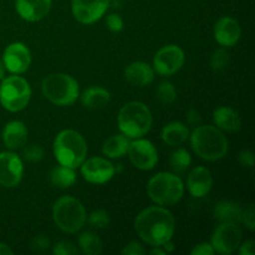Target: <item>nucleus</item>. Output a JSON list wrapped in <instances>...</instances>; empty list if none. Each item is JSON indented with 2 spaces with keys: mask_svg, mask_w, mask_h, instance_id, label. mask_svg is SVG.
I'll return each mask as SVG.
<instances>
[{
  "mask_svg": "<svg viewBox=\"0 0 255 255\" xmlns=\"http://www.w3.org/2000/svg\"><path fill=\"white\" fill-rule=\"evenodd\" d=\"M134 229L144 243L151 247H162L173 238L176 221L168 209L149 207L137 216Z\"/></svg>",
  "mask_w": 255,
  "mask_h": 255,
  "instance_id": "obj_1",
  "label": "nucleus"
},
{
  "mask_svg": "<svg viewBox=\"0 0 255 255\" xmlns=\"http://www.w3.org/2000/svg\"><path fill=\"white\" fill-rule=\"evenodd\" d=\"M191 144L197 156L206 161H218L228 152V139L217 127L209 125L194 129Z\"/></svg>",
  "mask_w": 255,
  "mask_h": 255,
  "instance_id": "obj_2",
  "label": "nucleus"
},
{
  "mask_svg": "<svg viewBox=\"0 0 255 255\" xmlns=\"http://www.w3.org/2000/svg\"><path fill=\"white\" fill-rule=\"evenodd\" d=\"M54 154L61 166L77 168L86 159V141L79 132L64 129L55 138Z\"/></svg>",
  "mask_w": 255,
  "mask_h": 255,
  "instance_id": "obj_3",
  "label": "nucleus"
},
{
  "mask_svg": "<svg viewBox=\"0 0 255 255\" xmlns=\"http://www.w3.org/2000/svg\"><path fill=\"white\" fill-rule=\"evenodd\" d=\"M119 128L128 138H141L152 126V114L148 107L138 101L125 105L119 114Z\"/></svg>",
  "mask_w": 255,
  "mask_h": 255,
  "instance_id": "obj_4",
  "label": "nucleus"
},
{
  "mask_svg": "<svg viewBox=\"0 0 255 255\" xmlns=\"http://www.w3.org/2000/svg\"><path fill=\"white\" fill-rule=\"evenodd\" d=\"M147 193L158 206H173L183 197V182L176 174L159 172L149 179L147 184Z\"/></svg>",
  "mask_w": 255,
  "mask_h": 255,
  "instance_id": "obj_5",
  "label": "nucleus"
},
{
  "mask_svg": "<svg viewBox=\"0 0 255 255\" xmlns=\"http://www.w3.org/2000/svg\"><path fill=\"white\" fill-rule=\"evenodd\" d=\"M52 218L57 228L69 234L79 232L86 222V211L79 199L64 196L55 202Z\"/></svg>",
  "mask_w": 255,
  "mask_h": 255,
  "instance_id": "obj_6",
  "label": "nucleus"
},
{
  "mask_svg": "<svg viewBox=\"0 0 255 255\" xmlns=\"http://www.w3.org/2000/svg\"><path fill=\"white\" fill-rule=\"evenodd\" d=\"M44 96L56 106H70L80 95L79 84L67 74H51L42 81Z\"/></svg>",
  "mask_w": 255,
  "mask_h": 255,
  "instance_id": "obj_7",
  "label": "nucleus"
},
{
  "mask_svg": "<svg viewBox=\"0 0 255 255\" xmlns=\"http://www.w3.org/2000/svg\"><path fill=\"white\" fill-rule=\"evenodd\" d=\"M31 97L29 82L20 76L2 79L0 85V104L10 112L21 111L27 106Z\"/></svg>",
  "mask_w": 255,
  "mask_h": 255,
  "instance_id": "obj_8",
  "label": "nucleus"
},
{
  "mask_svg": "<svg viewBox=\"0 0 255 255\" xmlns=\"http://www.w3.org/2000/svg\"><path fill=\"white\" fill-rule=\"evenodd\" d=\"M184 52L177 45H167L158 50L153 59V70L161 76H171L182 69Z\"/></svg>",
  "mask_w": 255,
  "mask_h": 255,
  "instance_id": "obj_9",
  "label": "nucleus"
},
{
  "mask_svg": "<svg viewBox=\"0 0 255 255\" xmlns=\"http://www.w3.org/2000/svg\"><path fill=\"white\" fill-rule=\"evenodd\" d=\"M242 231L237 223H222L212 236V248L221 254H231L241 246Z\"/></svg>",
  "mask_w": 255,
  "mask_h": 255,
  "instance_id": "obj_10",
  "label": "nucleus"
},
{
  "mask_svg": "<svg viewBox=\"0 0 255 255\" xmlns=\"http://www.w3.org/2000/svg\"><path fill=\"white\" fill-rule=\"evenodd\" d=\"M127 153H128L131 163L142 171H149L154 168L158 162V153H157L156 147L148 139H136L133 142H129Z\"/></svg>",
  "mask_w": 255,
  "mask_h": 255,
  "instance_id": "obj_11",
  "label": "nucleus"
},
{
  "mask_svg": "<svg viewBox=\"0 0 255 255\" xmlns=\"http://www.w3.org/2000/svg\"><path fill=\"white\" fill-rule=\"evenodd\" d=\"M110 6V0H72L71 9L75 19L81 24H94L101 19Z\"/></svg>",
  "mask_w": 255,
  "mask_h": 255,
  "instance_id": "obj_12",
  "label": "nucleus"
},
{
  "mask_svg": "<svg viewBox=\"0 0 255 255\" xmlns=\"http://www.w3.org/2000/svg\"><path fill=\"white\" fill-rule=\"evenodd\" d=\"M24 174L22 161L11 152L0 153V186L12 188L21 182Z\"/></svg>",
  "mask_w": 255,
  "mask_h": 255,
  "instance_id": "obj_13",
  "label": "nucleus"
},
{
  "mask_svg": "<svg viewBox=\"0 0 255 255\" xmlns=\"http://www.w3.org/2000/svg\"><path fill=\"white\" fill-rule=\"evenodd\" d=\"M2 64L11 74H22L31 64V54L22 42H12L2 54Z\"/></svg>",
  "mask_w": 255,
  "mask_h": 255,
  "instance_id": "obj_14",
  "label": "nucleus"
},
{
  "mask_svg": "<svg viewBox=\"0 0 255 255\" xmlns=\"http://www.w3.org/2000/svg\"><path fill=\"white\" fill-rule=\"evenodd\" d=\"M81 174L90 183L104 184L115 176V167L106 158L94 157L82 162Z\"/></svg>",
  "mask_w": 255,
  "mask_h": 255,
  "instance_id": "obj_15",
  "label": "nucleus"
},
{
  "mask_svg": "<svg viewBox=\"0 0 255 255\" xmlns=\"http://www.w3.org/2000/svg\"><path fill=\"white\" fill-rule=\"evenodd\" d=\"M242 35L239 22L231 16H223L214 25V39L222 46H234Z\"/></svg>",
  "mask_w": 255,
  "mask_h": 255,
  "instance_id": "obj_16",
  "label": "nucleus"
},
{
  "mask_svg": "<svg viewBox=\"0 0 255 255\" xmlns=\"http://www.w3.org/2000/svg\"><path fill=\"white\" fill-rule=\"evenodd\" d=\"M213 186V177L206 167H196L192 169L187 178L188 191L194 198H203L211 192Z\"/></svg>",
  "mask_w": 255,
  "mask_h": 255,
  "instance_id": "obj_17",
  "label": "nucleus"
},
{
  "mask_svg": "<svg viewBox=\"0 0 255 255\" xmlns=\"http://www.w3.org/2000/svg\"><path fill=\"white\" fill-rule=\"evenodd\" d=\"M15 7L17 14L26 21H39L49 14L51 0H16Z\"/></svg>",
  "mask_w": 255,
  "mask_h": 255,
  "instance_id": "obj_18",
  "label": "nucleus"
},
{
  "mask_svg": "<svg viewBox=\"0 0 255 255\" xmlns=\"http://www.w3.org/2000/svg\"><path fill=\"white\" fill-rule=\"evenodd\" d=\"M125 79L133 86L144 87L153 82L154 70L146 62H132L125 70Z\"/></svg>",
  "mask_w": 255,
  "mask_h": 255,
  "instance_id": "obj_19",
  "label": "nucleus"
},
{
  "mask_svg": "<svg viewBox=\"0 0 255 255\" xmlns=\"http://www.w3.org/2000/svg\"><path fill=\"white\" fill-rule=\"evenodd\" d=\"M2 141L10 149L21 148L27 142V128L22 122L11 121L2 129Z\"/></svg>",
  "mask_w": 255,
  "mask_h": 255,
  "instance_id": "obj_20",
  "label": "nucleus"
},
{
  "mask_svg": "<svg viewBox=\"0 0 255 255\" xmlns=\"http://www.w3.org/2000/svg\"><path fill=\"white\" fill-rule=\"evenodd\" d=\"M213 120L216 126L219 129H223L227 132H236L241 129L242 121L238 112L231 107L222 106L214 111Z\"/></svg>",
  "mask_w": 255,
  "mask_h": 255,
  "instance_id": "obj_21",
  "label": "nucleus"
},
{
  "mask_svg": "<svg viewBox=\"0 0 255 255\" xmlns=\"http://www.w3.org/2000/svg\"><path fill=\"white\" fill-rule=\"evenodd\" d=\"M111 100V95L104 87L92 86L85 90L81 95V102L85 107L92 110L104 109Z\"/></svg>",
  "mask_w": 255,
  "mask_h": 255,
  "instance_id": "obj_22",
  "label": "nucleus"
},
{
  "mask_svg": "<svg viewBox=\"0 0 255 255\" xmlns=\"http://www.w3.org/2000/svg\"><path fill=\"white\" fill-rule=\"evenodd\" d=\"M162 139L168 146H179L187 141L189 137V131L186 125L182 122H171L163 127L161 133Z\"/></svg>",
  "mask_w": 255,
  "mask_h": 255,
  "instance_id": "obj_23",
  "label": "nucleus"
},
{
  "mask_svg": "<svg viewBox=\"0 0 255 255\" xmlns=\"http://www.w3.org/2000/svg\"><path fill=\"white\" fill-rule=\"evenodd\" d=\"M129 138L125 134H115L104 142L102 153L109 158H121L128 151Z\"/></svg>",
  "mask_w": 255,
  "mask_h": 255,
  "instance_id": "obj_24",
  "label": "nucleus"
},
{
  "mask_svg": "<svg viewBox=\"0 0 255 255\" xmlns=\"http://www.w3.org/2000/svg\"><path fill=\"white\" fill-rule=\"evenodd\" d=\"M214 217L221 223H239L242 221V209L234 202L222 201L216 206Z\"/></svg>",
  "mask_w": 255,
  "mask_h": 255,
  "instance_id": "obj_25",
  "label": "nucleus"
},
{
  "mask_svg": "<svg viewBox=\"0 0 255 255\" xmlns=\"http://www.w3.org/2000/svg\"><path fill=\"white\" fill-rule=\"evenodd\" d=\"M50 182L57 188H69L76 182V173L74 168L60 164L59 167H55L50 173Z\"/></svg>",
  "mask_w": 255,
  "mask_h": 255,
  "instance_id": "obj_26",
  "label": "nucleus"
},
{
  "mask_svg": "<svg viewBox=\"0 0 255 255\" xmlns=\"http://www.w3.org/2000/svg\"><path fill=\"white\" fill-rule=\"evenodd\" d=\"M79 247L84 254L97 255L102 252V242L97 234L85 232L79 237Z\"/></svg>",
  "mask_w": 255,
  "mask_h": 255,
  "instance_id": "obj_27",
  "label": "nucleus"
},
{
  "mask_svg": "<svg viewBox=\"0 0 255 255\" xmlns=\"http://www.w3.org/2000/svg\"><path fill=\"white\" fill-rule=\"evenodd\" d=\"M169 163H171L172 169L174 172H177V173H183L191 166L192 157L188 153V151H186L183 148H179L171 154Z\"/></svg>",
  "mask_w": 255,
  "mask_h": 255,
  "instance_id": "obj_28",
  "label": "nucleus"
},
{
  "mask_svg": "<svg viewBox=\"0 0 255 255\" xmlns=\"http://www.w3.org/2000/svg\"><path fill=\"white\" fill-rule=\"evenodd\" d=\"M156 97L162 105H172L177 99V91L171 82L163 81L157 87Z\"/></svg>",
  "mask_w": 255,
  "mask_h": 255,
  "instance_id": "obj_29",
  "label": "nucleus"
},
{
  "mask_svg": "<svg viewBox=\"0 0 255 255\" xmlns=\"http://www.w3.org/2000/svg\"><path fill=\"white\" fill-rule=\"evenodd\" d=\"M229 64V54L226 49H218L211 57V67L214 71H223Z\"/></svg>",
  "mask_w": 255,
  "mask_h": 255,
  "instance_id": "obj_30",
  "label": "nucleus"
},
{
  "mask_svg": "<svg viewBox=\"0 0 255 255\" xmlns=\"http://www.w3.org/2000/svg\"><path fill=\"white\" fill-rule=\"evenodd\" d=\"M89 223L95 229H104L110 224V216L104 209L94 211L89 217Z\"/></svg>",
  "mask_w": 255,
  "mask_h": 255,
  "instance_id": "obj_31",
  "label": "nucleus"
},
{
  "mask_svg": "<svg viewBox=\"0 0 255 255\" xmlns=\"http://www.w3.org/2000/svg\"><path fill=\"white\" fill-rule=\"evenodd\" d=\"M52 253L56 255H76L79 254V251L70 242L61 241L55 244L54 248H52Z\"/></svg>",
  "mask_w": 255,
  "mask_h": 255,
  "instance_id": "obj_32",
  "label": "nucleus"
},
{
  "mask_svg": "<svg viewBox=\"0 0 255 255\" xmlns=\"http://www.w3.org/2000/svg\"><path fill=\"white\" fill-rule=\"evenodd\" d=\"M24 157L30 162H39L44 157V149L40 146H30L24 151Z\"/></svg>",
  "mask_w": 255,
  "mask_h": 255,
  "instance_id": "obj_33",
  "label": "nucleus"
},
{
  "mask_svg": "<svg viewBox=\"0 0 255 255\" xmlns=\"http://www.w3.org/2000/svg\"><path fill=\"white\" fill-rule=\"evenodd\" d=\"M50 247V241L47 237L45 236H37L35 237L31 241V244H30V248L31 251L37 252V253H41V252H45Z\"/></svg>",
  "mask_w": 255,
  "mask_h": 255,
  "instance_id": "obj_34",
  "label": "nucleus"
},
{
  "mask_svg": "<svg viewBox=\"0 0 255 255\" xmlns=\"http://www.w3.org/2000/svg\"><path fill=\"white\" fill-rule=\"evenodd\" d=\"M107 27L114 32H120L124 29V20L119 14H111L106 19Z\"/></svg>",
  "mask_w": 255,
  "mask_h": 255,
  "instance_id": "obj_35",
  "label": "nucleus"
},
{
  "mask_svg": "<svg viewBox=\"0 0 255 255\" xmlns=\"http://www.w3.org/2000/svg\"><path fill=\"white\" fill-rule=\"evenodd\" d=\"M242 221L251 231H254V207L253 204L248 207L246 211H242Z\"/></svg>",
  "mask_w": 255,
  "mask_h": 255,
  "instance_id": "obj_36",
  "label": "nucleus"
},
{
  "mask_svg": "<svg viewBox=\"0 0 255 255\" xmlns=\"http://www.w3.org/2000/svg\"><path fill=\"white\" fill-rule=\"evenodd\" d=\"M122 254L126 255H142L144 254V249L142 248V246L136 242H131L127 247H125L122 249Z\"/></svg>",
  "mask_w": 255,
  "mask_h": 255,
  "instance_id": "obj_37",
  "label": "nucleus"
},
{
  "mask_svg": "<svg viewBox=\"0 0 255 255\" xmlns=\"http://www.w3.org/2000/svg\"><path fill=\"white\" fill-rule=\"evenodd\" d=\"M239 163L248 168H253L254 166V154L251 151H242L239 153Z\"/></svg>",
  "mask_w": 255,
  "mask_h": 255,
  "instance_id": "obj_38",
  "label": "nucleus"
},
{
  "mask_svg": "<svg viewBox=\"0 0 255 255\" xmlns=\"http://www.w3.org/2000/svg\"><path fill=\"white\" fill-rule=\"evenodd\" d=\"M214 253V249L212 248L211 244L208 243H202L194 247L193 251L191 252L192 255H212Z\"/></svg>",
  "mask_w": 255,
  "mask_h": 255,
  "instance_id": "obj_39",
  "label": "nucleus"
},
{
  "mask_svg": "<svg viewBox=\"0 0 255 255\" xmlns=\"http://www.w3.org/2000/svg\"><path fill=\"white\" fill-rule=\"evenodd\" d=\"M254 242L253 241H248L246 243H243L239 248V254L241 255H254L255 251H254Z\"/></svg>",
  "mask_w": 255,
  "mask_h": 255,
  "instance_id": "obj_40",
  "label": "nucleus"
},
{
  "mask_svg": "<svg viewBox=\"0 0 255 255\" xmlns=\"http://www.w3.org/2000/svg\"><path fill=\"white\" fill-rule=\"evenodd\" d=\"M187 120H188V124L191 125H198L201 122V115L196 110H189L187 112Z\"/></svg>",
  "mask_w": 255,
  "mask_h": 255,
  "instance_id": "obj_41",
  "label": "nucleus"
},
{
  "mask_svg": "<svg viewBox=\"0 0 255 255\" xmlns=\"http://www.w3.org/2000/svg\"><path fill=\"white\" fill-rule=\"evenodd\" d=\"M12 251L6 246V244L0 243V255H11Z\"/></svg>",
  "mask_w": 255,
  "mask_h": 255,
  "instance_id": "obj_42",
  "label": "nucleus"
},
{
  "mask_svg": "<svg viewBox=\"0 0 255 255\" xmlns=\"http://www.w3.org/2000/svg\"><path fill=\"white\" fill-rule=\"evenodd\" d=\"M151 254H159V255H164L166 254V252L164 251H161V249H158V247H154L153 251L151 252Z\"/></svg>",
  "mask_w": 255,
  "mask_h": 255,
  "instance_id": "obj_43",
  "label": "nucleus"
},
{
  "mask_svg": "<svg viewBox=\"0 0 255 255\" xmlns=\"http://www.w3.org/2000/svg\"><path fill=\"white\" fill-rule=\"evenodd\" d=\"M4 75H5V66L1 61H0V80L4 79Z\"/></svg>",
  "mask_w": 255,
  "mask_h": 255,
  "instance_id": "obj_44",
  "label": "nucleus"
}]
</instances>
